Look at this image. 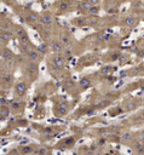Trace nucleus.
I'll list each match as a JSON object with an SVG mask.
<instances>
[{"label":"nucleus","mask_w":144,"mask_h":155,"mask_svg":"<svg viewBox=\"0 0 144 155\" xmlns=\"http://www.w3.org/2000/svg\"><path fill=\"white\" fill-rule=\"evenodd\" d=\"M98 11H99V10H98V7H93V6H92V7L90 8V13H92V15H97V13H98Z\"/></svg>","instance_id":"12"},{"label":"nucleus","mask_w":144,"mask_h":155,"mask_svg":"<svg viewBox=\"0 0 144 155\" xmlns=\"http://www.w3.org/2000/svg\"><path fill=\"white\" fill-rule=\"evenodd\" d=\"M90 85H91V81H90L87 78H82V79L80 80V86H81L82 88H87V87H90Z\"/></svg>","instance_id":"5"},{"label":"nucleus","mask_w":144,"mask_h":155,"mask_svg":"<svg viewBox=\"0 0 144 155\" xmlns=\"http://www.w3.org/2000/svg\"><path fill=\"white\" fill-rule=\"evenodd\" d=\"M27 70H28L31 75H36V73H38V65H36L35 63H31V64H29V65H28Z\"/></svg>","instance_id":"4"},{"label":"nucleus","mask_w":144,"mask_h":155,"mask_svg":"<svg viewBox=\"0 0 144 155\" xmlns=\"http://www.w3.org/2000/svg\"><path fill=\"white\" fill-rule=\"evenodd\" d=\"M10 36H11L10 33H7V31H6V33L2 31V33H1V41H2V44H5V42L7 44V41L10 40Z\"/></svg>","instance_id":"8"},{"label":"nucleus","mask_w":144,"mask_h":155,"mask_svg":"<svg viewBox=\"0 0 144 155\" xmlns=\"http://www.w3.org/2000/svg\"><path fill=\"white\" fill-rule=\"evenodd\" d=\"M25 92H27V84L23 82V81L17 82L16 86H15V94H17V96H23Z\"/></svg>","instance_id":"1"},{"label":"nucleus","mask_w":144,"mask_h":155,"mask_svg":"<svg viewBox=\"0 0 144 155\" xmlns=\"http://www.w3.org/2000/svg\"><path fill=\"white\" fill-rule=\"evenodd\" d=\"M1 57H2V59H11L12 58V53L7 48H4L2 53H1Z\"/></svg>","instance_id":"6"},{"label":"nucleus","mask_w":144,"mask_h":155,"mask_svg":"<svg viewBox=\"0 0 144 155\" xmlns=\"http://www.w3.org/2000/svg\"><path fill=\"white\" fill-rule=\"evenodd\" d=\"M50 48L53 51V52H61L62 51V46L57 42V41H53V42H51V45H50Z\"/></svg>","instance_id":"3"},{"label":"nucleus","mask_w":144,"mask_h":155,"mask_svg":"<svg viewBox=\"0 0 144 155\" xmlns=\"http://www.w3.org/2000/svg\"><path fill=\"white\" fill-rule=\"evenodd\" d=\"M28 56H29V58H30L31 61H35V59H38L39 53H38V51L31 50V51H29V52H28Z\"/></svg>","instance_id":"7"},{"label":"nucleus","mask_w":144,"mask_h":155,"mask_svg":"<svg viewBox=\"0 0 144 155\" xmlns=\"http://www.w3.org/2000/svg\"><path fill=\"white\" fill-rule=\"evenodd\" d=\"M41 22H42L44 24H50V23L52 22V19H51L50 16H42V17H41Z\"/></svg>","instance_id":"10"},{"label":"nucleus","mask_w":144,"mask_h":155,"mask_svg":"<svg viewBox=\"0 0 144 155\" xmlns=\"http://www.w3.org/2000/svg\"><path fill=\"white\" fill-rule=\"evenodd\" d=\"M125 23H126L127 25H132V24L134 23V18H131V17H128V18H126V19H125Z\"/></svg>","instance_id":"11"},{"label":"nucleus","mask_w":144,"mask_h":155,"mask_svg":"<svg viewBox=\"0 0 144 155\" xmlns=\"http://www.w3.org/2000/svg\"><path fill=\"white\" fill-rule=\"evenodd\" d=\"M53 63L56 68H62L64 65V58L61 56H54L53 57Z\"/></svg>","instance_id":"2"},{"label":"nucleus","mask_w":144,"mask_h":155,"mask_svg":"<svg viewBox=\"0 0 144 155\" xmlns=\"http://www.w3.org/2000/svg\"><path fill=\"white\" fill-rule=\"evenodd\" d=\"M28 41H29V40H28V36H27L25 34L21 36V42H22V44H27Z\"/></svg>","instance_id":"13"},{"label":"nucleus","mask_w":144,"mask_h":155,"mask_svg":"<svg viewBox=\"0 0 144 155\" xmlns=\"http://www.w3.org/2000/svg\"><path fill=\"white\" fill-rule=\"evenodd\" d=\"M46 153H47V150L45 148H42V149L39 150V155H46Z\"/></svg>","instance_id":"15"},{"label":"nucleus","mask_w":144,"mask_h":155,"mask_svg":"<svg viewBox=\"0 0 144 155\" xmlns=\"http://www.w3.org/2000/svg\"><path fill=\"white\" fill-rule=\"evenodd\" d=\"M8 115V110L6 107H1V120H4L5 117H7Z\"/></svg>","instance_id":"9"},{"label":"nucleus","mask_w":144,"mask_h":155,"mask_svg":"<svg viewBox=\"0 0 144 155\" xmlns=\"http://www.w3.org/2000/svg\"><path fill=\"white\" fill-rule=\"evenodd\" d=\"M59 7H61V10H67V8H68V4H67V2H62V4L59 5Z\"/></svg>","instance_id":"14"}]
</instances>
